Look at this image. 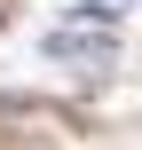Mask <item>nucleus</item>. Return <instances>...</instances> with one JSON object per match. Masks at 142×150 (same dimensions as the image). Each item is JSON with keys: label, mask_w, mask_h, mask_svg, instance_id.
Segmentation results:
<instances>
[{"label": "nucleus", "mask_w": 142, "mask_h": 150, "mask_svg": "<svg viewBox=\"0 0 142 150\" xmlns=\"http://www.w3.org/2000/svg\"><path fill=\"white\" fill-rule=\"evenodd\" d=\"M126 8H134V0H79V8H71V24H119Z\"/></svg>", "instance_id": "f03ea898"}, {"label": "nucleus", "mask_w": 142, "mask_h": 150, "mask_svg": "<svg viewBox=\"0 0 142 150\" xmlns=\"http://www.w3.org/2000/svg\"><path fill=\"white\" fill-rule=\"evenodd\" d=\"M40 55L63 63V71H79V79H103V71L119 63V40H111L103 24H95V32H87V24H55V32L40 40Z\"/></svg>", "instance_id": "f257e3e1"}]
</instances>
